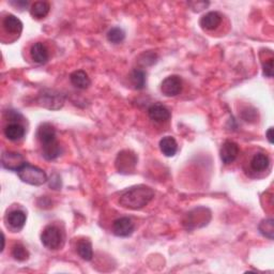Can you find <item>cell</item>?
I'll return each instance as SVG.
<instances>
[{
    "mask_svg": "<svg viewBox=\"0 0 274 274\" xmlns=\"http://www.w3.org/2000/svg\"><path fill=\"white\" fill-rule=\"evenodd\" d=\"M38 102L41 106L47 108V110L57 111L63 106L64 98L58 91L45 89L40 92Z\"/></svg>",
    "mask_w": 274,
    "mask_h": 274,
    "instance_id": "5",
    "label": "cell"
},
{
    "mask_svg": "<svg viewBox=\"0 0 274 274\" xmlns=\"http://www.w3.org/2000/svg\"><path fill=\"white\" fill-rule=\"evenodd\" d=\"M1 164L3 168L17 172L26 164V161L20 153L14 152V151H5L1 155Z\"/></svg>",
    "mask_w": 274,
    "mask_h": 274,
    "instance_id": "7",
    "label": "cell"
},
{
    "mask_svg": "<svg viewBox=\"0 0 274 274\" xmlns=\"http://www.w3.org/2000/svg\"><path fill=\"white\" fill-rule=\"evenodd\" d=\"M6 115H8V119H10V120H17V118L20 117V115L15 111L6 112Z\"/></svg>",
    "mask_w": 274,
    "mask_h": 274,
    "instance_id": "30",
    "label": "cell"
},
{
    "mask_svg": "<svg viewBox=\"0 0 274 274\" xmlns=\"http://www.w3.org/2000/svg\"><path fill=\"white\" fill-rule=\"evenodd\" d=\"M4 136L11 141H17L25 136V128L17 122H13L4 128Z\"/></svg>",
    "mask_w": 274,
    "mask_h": 274,
    "instance_id": "17",
    "label": "cell"
},
{
    "mask_svg": "<svg viewBox=\"0 0 274 274\" xmlns=\"http://www.w3.org/2000/svg\"><path fill=\"white\" fill-rule=\"evenodd\" d=\"M270 165V158L265 153H257L251 160V168L254 171H265Z\"/></svg>",
    "mask_w": 274,
    "mask_h": 274,
    "instance_id": "20",
    "label": "cell"
},
{
    "mask_svg": "<svg viewBox=\"0 0 274 274\" xmlns=\"http://www.w3.org/2000/svg\"><path fill=\"white\" fill-rule=\"evenodd\" d=\"M50 10V5L46 1L34 2L30 8V14L34 18H44Z\"/></svg>",
    "mask_w": 274,
    "mask_h": 274,
    "instance_id": "22",
    "label": "cell"
},
{
    "mask_svg": "<svg viewBox=\"0 0 274 274\" xmlns=\"http://www.w3.org/2000/svg\"><path fill=\"white\" fill-rule=\"evenodd\" d=\"M160 149L165 156L171 157L177 153L178 143L172 136H165L160 140Z\"/></svg>",
    "mask_w": 274,
    "mask_h": 274,
    "instance_id": "18",
    "label": "cell"
},
{
    "mask_svg": "<svg viewBox=\"0 0 274 274\" xmlns=\"http://www.w3.org/2000/svg\"><path fill=\"white\" fill-rule=\"evenodd\" d=\"M77 254L79 255L82 259L86 262H90L93 258V250H92V244L89 240H82L79 241L77 244Z\"/></svg>",
    "mask_w": 274,
    "mask_h": 274,
    "instance_id": "21",
    "label": "cell"
},
{
    "mask_svg": "<svg viewBox=\"0 0 274 274\" xmlns=\"http://www.w3.org/2000/svg\"><path fill=\"white\" fill-rule=\"evenodd\" d=\"M37 137L42 147V155L47 161L56 160L60 156L62 149L57 140L56 130L50 124H42L37 132Z\"/></svg>",
    "mask_w": 274,
    "mask_h": 274,
    "instance_id": "2",
    "label": "cell"
},
{
    "mask_svg": "<svg viewBox=\"0 0 274 274\" xmlns=\"http://www.w3.org/2000/svg\"><path fill=\"white\" fill-rule=\"evenodd\" d=\"M137 164V156L130 150H124L118 153L116 162V168L121 174H129L132 172Z\"/></svg>",
    "mask_w": 274,
    "mask_h": 274,
    "instance_id": "6",
    "label": "cell"
},
{
    "mask_svg": "<svg viewBox=\"0 0 274 274\" xmlns=\"http://www.w3.org/2000/svg\"><path fill=\"white\" fill-rule=\"evenodd\" d=\"M11 4H13V5H15V6H18V8H24V6H27V4H28V2L27 1H23V0H19V1H15V2H14V1H12L11 2Z\"/></svg>",
    "mask_w": 274,
    "mask_h": 274,
    "instance_id": "31",
    "label": "cell"
},
{
    "mask_svg": "<svg viewBox=\"0 0 274 274\" xmlns=\"http://www.w3.org/2000/svg\"><path fill=\"white\" fill-rule=\"evenodd\" d=\"M12 256L14 257V259H16L17 262H25L29 258V252H28L26 248L23 247L21 244H16L13 247Z\"/></svg>",
    "mask_w": 274,
    "mask_h": 274,
    "instance_id": "26",
    "label": "cell"
},
{
    "mask_svg": "<svg viewBox=\"0 0 274 274\" xmlns=\"http://www.w3.org/2000/svg\"><path fill=\"white\" fill-rule=\"evenodd\" d=\"M148 115L151 120L157 122V124H163V122H166L170 119L169 110L166 106L160 103L151 105L148 110Z\"/></svg>",
    "mask_w": 274,
    "mask_h": 274,
    "instance_id": "12",
    "label": "cell"
},
{
    "mask_svg": "<svg viewBox=\"0 0 274 274\" xmlns=\"http://www.w3.org/2000/svg\"><path fill=\"white\" fill-rule=\"evenodd\" d=\"M130 79H131L133 87L136 90H141L145 88V86H146L145 71H142L140 69H135L131 73V75H130Z\"/></svg>",
    "mask_w": 274,
    "mask_h": 274,
    "instance_id": "23",
    "label": "cell"
},
{
    "mask_svg": "<svg viewBox=\"0 0 274 274\" xmlns=\"http://www.w3.org/2000/svg\"><path fill=\"white\" fill-rule=\"evenodd\" d=\"M70 81L74 87L82 90L89 88V86L91 85V81L88 74L83 70L74 71L73 73L70 75Z\"/></svg>",
    "mask_w": 274,
    "mask_h": 274,
    "instance_id": "15",
    "label": "cell"
},
{
    "mask_svg": "<svg viewBox=\"0 0 274 274\" xmlns=\"http://www.w3.org/2000/svg\"><path fill=\"white\" fill-rule=\"evenodd\" d=\"M239 146L238 143L232 140H226L224 143L222 145L221 151H220V155H221V160L222 162L229 165L236 161V158L239 155Z\"/></svg>",
    "mask_w": 274,
    "mask_h": 274,
    "instance_id": "9",
    "label": "cell"
},
{
    "mask_svg": "<svg viewBox=\"0 0 274 274\" xmlns=\"http://www.w3.org/2000/svg\"><path fill=\"white\" fill-rule=\"evenodd\" d=\"M134 223L129 218H119L113 223V233L117 237H129L134 232Z\"/></svg>",
    "mask_w": 274,
    "mask_h": 274,
    "instance_id": "10",
    "label": "cell"
},
{
    "mask_svg": "<svg viewBox=\"0 0 274 274\" xmlns=\"http://www.w3.org/2000/svg\"><path fill=\"white\" fill-rule=\"evenodd\" d=\"M273 56H270L269 59H267L266 62L263 61V70L264 75L267 77L273 76Z\"/></svg>",
    "mask_w": 274,
    "mask_h": 274,
    "instance_id": "27",
    "label": "cell"
},
{
    "mask_svg": "<svg viewBox=\"0 0 274 274\" xmlns=\"http://www.w3.org/2000/svg\"><path fill=\"white\" fill-rule=\"evenodd\" d=\"M222 23V15L219 12H209L200 18L199 25L205 30H214Z\"/></svg>",
    "mask_w": 274,
    "mask_h": 274,
    "instance_id": "13",
    "label": "cell"
},
{
    "mask_svg": "<svg viewBox=\"0 0 274 274\" xmlns=\"http://www.w3.org/2000/svg\"><path fill=\"white\" fill-rule=\"evenodd\" d=\"M154 197V191L147 185H135L122 193L119 198L121 207L130 210H140Z\"/></svg>",
    "mask_w": 274,
    "mask_h": 274,
    "instance_id": "1",
    "label": "cell"
},
{
    "mask_svg": "<svg viewBox=\"0 0 274 274\" xmlns=\"http://www.w3.org/2000/svg\"><path fill=\"white\" fill-rule=\"evenodd\" d=\"M49 186L52 187V189H55V190H59L60 189V187H61V181H60V178H59L58 175L54 174L52 177H50Z\"/></svg>",
    "mask_w": 274,
    "mask_h": 274,
    "instance_id": "28",
    "label": "cell"
},
{
    "mask_svg": "<svg viewBox=\"0 0 274 274\" xmlns=\"http://www.w3.org/2000/svg\"><path fill=\"white\" fill-rule=\"evenodd\" d=\"M201 211V208H197L195 209V210L191 211L190 213H187V221L184 222V225H186V227L189 229H193V228H196V221L198 222V227H200L199 223H203V225H207L208 222L210 221V219H206V216H211L210 215V212H208L206 214V212L208 211V209L204 208L203 209V212L200 213Z\"/></svg>",
    "mask_w": 274,
    "mask_h": 274,
    "instance_id": "11",
    "label": "cell"
},
{
    "mask_svg": "<svg viewBox=\"0 0 274 274\" xmlns=\"http://www.w3.org/2000/svg\"><path fill=\"white\" fill-rule=\"evenodd\" d=\"M42 244L48 250H58L63 244V235L61 230L54 225H48L41 235Z\"/></svg>",
    "mask_w": 274,
    "mask_h": 274,
    "instance_id": "4",
    "label": "cell"
},
{
    "mask_svg": "<svg viewBox=\"0 0 274 274\" xmlns=\"http://www.w3.org/2000/svg\"><path fill=\"white\" fill-rule=\"evenodd\" d=\"M31 59L39 64H44L49 58V53L47 47L41 42H37L30 48Z\"/></svg>",
    "mask_w": 274,
    "mask_h": 274,
    "instance_id": "14",
    "label": "cell"
},
{
    "mask_svg": "<svg viewBox=\"0 0 274 274\" xmlns=\"http://www.w3.org/2000/svg\"><path fill=\"white\" fill-rule=\"evenodd\" d=\"M259 232L266 238H268L270 240H273V234H274V221L272 219L264 220L258 226Z\"/></svg>",
    "mask_w": 274,
    "mask_h": 274,
    "instance_id": "24",
    "label": "cell"
},
{
    "mask_svg": "<svg viewBox=\"0 0 274 274\" xmlns=\"http://www.w3.org/2000/svg\"><path fill=\"white\" fill-rule=\"evenodd\" d=\"M26 214L24 211L21 210H14V211H11L9 214H8V218H6V220H8V223L9 225L16 229V230H19L23 228L26 224Z\"/></svg>",
    "mask_w": 274,
    "mask_h": 274,
    "instance_id": "19",
    "label": "cell"
},
{
    "mask_svg": "<svg viewBox=\"0 0 274 274\" xmlns=\"http://www.w3.org/2000/svg\"><path fill=\"white\" fill-rule=\"evenodd\" d=\"M190 5H191L192 9L196 10V8H198L197 11H200V10H203V9H206L207 6L209 5V2H191Z\"/></svg>",
    "mask_w": 274,
    "mask_h": 274,
    "instance_id": "29",
    "label": "cell"
},
{
    "mask_svg": "<svg viewBox=\"0 0 274 274\" xmlns=\"http://www.w3.org/2000/svg\"><path fill=\"white\" fill-rule=\"evenodd\" d=\"M17 174L21 181L30 185L40 186L47 181V175L44 170L28 163L17 171Z\"/></svg>",
    "mask_w": 274,
    "mask_h": 274,
    "instance_id": "3",
    "label": "cell"
},
{
    "mask_svg": "<svg viewBox=\"0 0 274 274\" xmlns=\"http://www.w3.org/2000/svg\"><path fill=\"white\" fill-rule=\"evenodd\" d=\"M125 38H126V33L119 27L112 28V29L107 32V40L111 43H114V44L121 43L125 40Z\"/></svg>",
    "mask_w": 274,
    "mask_h": 274,
    "instance_id": "25",
    "label": "cell"
},
{
    "mask_svg": "<svg viewBox=\"0 0 274 274\" xmlns=\"http://www.w3.org/2000/svg\"><path fill=\"white\" fill-rule=\"evenodd\" d=\"M266 135H267V138H268L269 142H270V143H273V129H272V128H270V129L268 130V132L266 133Z\"/></svg>",
    "mask_w": 274,
    "mask_h": 274,
    "instance_id": "32",
    "label": "cell"
},
{
    "mask_svg": "<svg viewBox=\"0 0 274 274\" xmlns=\"http://www.w3.org/2000/svg\"><path fill=\"white\" fill-rule=\"evenodd\" d=\"M2 26L4 28V30L11 34L18 35L21 32V30H23V23H21L19 18L12 15V14H9V15H6L3 18Z\"/></svg>",
    "mask_w": 274,
    "mask_h": 274,
    "instance_id": "16",
    "label": "cell"
},
{
    "mask_svg": "<svg viewBox=\"0 0 274 274\" xmlns=\"http://www.w3.org/2000/svg\"><path fill=\"white\" fill-rule=\"evenodd\" d=\"M161 91L165 97L172 98L182 91V79L178 75H171L164 79L161 84Z\"/></svg>",
    "mask_w": 274,
    "mask_h": 274,
    "instance_id": "8",
    "label": "cell"
}]
</instances>
